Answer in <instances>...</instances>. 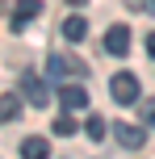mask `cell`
I'll return each mask as SVG.
<instances>
[{
	"mask_svg": "<svg viewBox=\"0 0 155 159\" xmlns=\"http://www.w3.org/2000/svg\"><path fill=\"white\" fill-rule=\"evenodd\" d=\"M46 67H50V75L55 80H84L88 75V63H84V59H75V55H50L46 59Z\"/></svg>",
	"mask_w": 155,
	"mask_h": 159,
	"instance_id": "1",
	"label": "cell"
},
{
	"mask_svg": "<svg viewBox=\"0 0 155 159\" xmlns=\"http://www.w3.org/2000/svg\"><path fill=\"white\" fill-rule=\"evenodd\" d=\"M109 92H113V101H117V105H134V101H139V75L117 71L113 80H109Z\"/></svg>",
	"mask_w": 155,
	"mask_h": 159,
	"instance_id": "2",
	"label": "cell"
},
{
	"mask_svg": "<svg viewBox=\"0 0 155 159\" xmlns=\"http://www.w3.org/2000/svg\"><path fill=\"white\" fill-rule=\"evenodd\" d=\"M21 101H30L34 109H46V105H50V92H46V84H42L38 75H21Z\"/></svg>",
	"mask_w": 155,
	"mask_h": 159,
	"instance_id": "3",
	"label": "cell"
},
{
	"mask_svg": "<svg viewBox=\"0 0 155 159\" xmlns=\"http://www.w3.org/2000/svg\"><path fill=\"white\" fill-rule=\"evenodd\" d=\"M113 134H117V143H122L126 151H139V147L147 143V130H143V126H134V121H117V126H113Z\"/></svg>",
	"mask_w": 155,
	"mask_h": 159,
	"instance_id": "4",
	"label": "cell"
},
{
	"mask_svg": "<svg viewBox=\"0 0 155 159\" xmlns=\"http://www.w3.org/2000/svg\"><path fill=\"white\" fill-rule=\"evenodd\" d=\"M105 50L113 59H122L126 50H130V25H113V30L105 34Z\"/></svg>",
	"mask_w": 155,
	"mask_h": 159,
	"instance_id": "5",
	"label": "cell"
},
{
	"mask_svg": "<svg viewBox=\"0 0 155 159\" xmlns=\"http://www.w3.org/2000/svg\"><path fill=\"white\" fill-rule=\"evenodd\" d=\"M38 13H42V0H17V8H13V30H25Z\"/></svg>",
	"mask_w": 155,
	"mask_h": 159,
	"instance_id": "6",
	"label": "cell"
},
{
	"mask_svg": "<svg viewBox=\"0 0 155 159\" xmlns=\"http://www.w3.org/2000/svg\"><path fill=\"white\" fill-rule=\"evenodd\" d=\"M63 38H67V42H84V38H88V21H84L80 13L67 17V21H63Z\"/></svg>",
	"mask_w": 155,
	"mask_h": 159,
	"instance_id": "7",
	"label": "cell"
},
{
	"mask_svg": "<svg viewBox=\"0 0 155 159\" xmlns=\"http://www.w3.org/2000/svg\"><path fill=\"white\" fill-rule=\"evenodd\" d=\"M59 101H63V109H84V105H88V92H84V88H59Z\"/></svg>",
	"mask_w": 155,
	"mask_h": 159,
	"instance_id": "8",
	"label": "cell"
},
{
	"mask_svg": "<svg viewBox=\"0 0 155 159\" xmlns=\"http://www.w3.org/2000/svg\"><path fill=\"white\" fill-rule=\"evenodd\" d=\"M46 155H50L46 138H25V143H21V159H46Z\"/></svg>",
	"mask_w": 155,
	"mask_h": 159,
	"instance_id": "9",
	"label": "cell"
},
{
	"mask_svg": "<svg viewBox=\"0 0 155 159\" xmlns=\"http://www.w3.org/2000/svg\"><path fill=\"white\" fill-rule=\"evenodd\" d=\"M17 113H21V96L4 92V96H0V121H17Z\"/></svg>",
	"mask_w": 155,
	"mask_h": 159,
	"instance_id": "10",
	"label": "cell"
},
{
	"mask_svg": "<svg viewBox=\"0 0 155 159\" xmlns=\"http://www.w3.org/2000/svg\"><path fill=\"white\" fill-rule=\"evenodd\" d=\"M50 130H55V134H59V138H71V134H75V130H80V121H75V117H71V109H63V117H59V121H55V126H50Z\"/></svg>",
	"mask_w": 155,
	"mask_h": 159,
	"instance_id": "11",
	"label": "cell"
},
{
	"mask_svg": "<svg viewBox=\"0 0 155 159\" xmlns=\"http://www.w3.org/2000/svg\"><path fill=\"white\" fill-rule=\"evenodd\" d=\"M105 130H109L105 117H88V121H84V134H88L92 143H101V138H105Z\"/></svg>",
	"mask_w": 155,
	"mask_h": 159,
	"instance_id": "12",
	"label": "cell"
},
{
	"mask_svg": "<svg viewBox=\"0 0 155 159\" xmlns=\"http://www.w3.org/2000/svg\"><path fill=\"white\" fill-rule=\"evenodd\" d=\"M143 121H147V126H155V101L143 105Z\"/></svg>",
	"mask_w": 155,
	"mask_h": 159,
	"instance_id": "13",
	"label": "cell"
},
{
	"mask_svg": "<svg viewBox=\"0 0 155 159\" xmlns=\"http://www.w3.org/2000/svg\"><path fill=\"white\" fill-rule=\"evenodd\" d=\"M147 50H151V55H155V34H151V38H147Z\"/></svg>",
	"mask_w": 155,
	"mask_h": 159,
	"instance_id": "14",
	"label": "cell"
},
{
	"mask_svg": "<svg viewBox=\"0 0 155 159\" xmlns=\"http://www.w3.org/2000/svg\"><path fill=\"white\" fill-rule=\"evenodd\" d=\"M67 4H75V8H84V4H88V0H67Z\"/></svg>",
	"mask_w": 155,
	"mask_h": 159,
	"instance_id": "15",
	"label": "cell"
},
{
	"mask_svg": "<svg viewBox=\"0 0 155 159\" xmlns=\"http://www.w3.org/2000/svg\"><path fill=\"white\" fill-rule=\"evenodd\" d=\"M147 4H151V13H155V0H147Z\"/></svg>",
	"mask_w": 155,
	"mask_h": 159,
	"instance_id": "16",
	"label": "cell"
}]
</instances>
